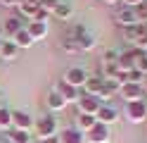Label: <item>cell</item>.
<instances>
[{"instance_id":"1","label":"cell","mask_w":147,"mask_h":143,"mask_svg":"<svg viewBox=\"0 0 147 143\" xmlns=\"http://www.w3.org/2000/svg\"><path fill=\"white\" fill-rule=\"evenodd\" d=\"M126 117H128V122H131V124H142V122H147V100L128 103Z\"/></svg>"},{"instance_id":"2","label":"cell","mask_w":147,"mask_h":143,"mask_svg":"<svg viewBox=\"0 0 147 143\" xmlns=\"http://www.w3.org/2000/svg\"><path fill=\"white\" fill-rule=\"evenodd\" d=\"M36 131H38V141H48L52 136H57V119L52 117H43L38 124H36Z\"/></svg>"},{"instance_id":"3","label":"cell","mask_w":147,"mask_h":143,"mask_svg":"<svg viewBox=\"0 0 147 143\" xmlns=\"http://www.w3.org/2000/svg\"><path fill=\"white\" fill-rule=\"evenodd\" d=\"M86 141H88V143H109V141H112L109 127H105V124L97 122L90 131H86Z\"/></svg>"},{"instance_id":"4","label":"cell","mask_w":147,"mask_h":143,"mask_svg":"<svg viewBox=\"0 0 147 143\" xmlns=\"http://www.w3.org/2000/svg\"><path fill=\"white\" fill-rule=\"evenodd\" d=\"M76 105H78V112H81V114H93V117H95L102 103H100L95 95H86V93H83V95H78Z\"/></svg>"},{"instance_id":"5","label":"cell","mask_w":147,"mask_h":143,"mask_svg":"<svg viewBox=\"0 0 147 143\" xmlns=\"http://www.w3.org/2000/svg\"><path fill=\"white\" fill-rule=\"evenodd\" d=\"M88 79V74L83 67H71V69H67V74L62 76V81H67L69 86H74V88H83V83Z\"/></svg>"},{"instance_id":"6","label":"cell","mask_w":147,"mask_h":143,"mask_svg":"<svg viewBox=\"0 0 147 143\" xmlns=\"http://www.w3.org/2000/svg\"><path fill=\"white\" fill-rule=\"evenodd\" d=\"M12 129H17V131H31L33 129L31 114L22 112V110H12Z\"/></svg>"},{"instance_id":"7","label":"cell","mask_w":147,"mask_h":143,"mask_svg":"<svg viewBox=\"0 0 147 143\" xmlns=\"http://www.w3.org/2000/svg\"><path fill=\"white\" fill-rule=\"evenodd\" d=\"M119 98H123L126 103L145 100L142 98V86H138V83H123L121 88H119Z\"/></svg>"},{"instance_id":"8","label":"cell","mask_w":147,"mask_h":143,"mask_svg":"<svg viewBox=\"0 0 147 143\" xmlns=\"http://www.w3.org/2000/svg\"><path fill=\"white\" fill-rule=\"evenodd\" d=\"M114 22L119 26H123V29L133 26V24H140V22H138V17H135V10H131V7H119L116 14H114Z\"/></svg>"},{"instance_id":"9","label":"cell","mask_w":147,"mask_h":143,"mask_svg":"<svg viewBox=\"0 0 147 143\" xmlns=\"http://www.w3.org/2000/svg\"><path fill=\"white\" fill-rule=\"evenodd\" d=\"M95 119L100 124H105V127H109V124L119 122V110L114 107V105H100V110L95 114Z\"/></svg>"},{"instance_id":"10","label":"cell","mask_w":147,"mask_h":143,"mask_svg":"<svg viewBox=\"0 0 147 143\" xmlns=\"http://www.w3.org/2000/svg\"><path fill=\"white\" fill-rule=\"evenodd\" d=\"M57 141H59V143H86V133L78 131L76 127H71V129L59 131V133H57Z\"/></svg>"},{"instance_id":"11","label":"cell","mask_w":147,"mask_h":143,"mask_svg":"<svg viewBox=\"0 0 147 143\" xmlns=\"http://www.w3.org/2000/svg\"><path fill=\"white\" fill-rule=\"evenodd\" d=\"M17 10H19V14L26 17L31 22V19L38 14V10H40V3L38 0H19V5H17Z\"/></svg>"},{"instance_id":"12","label":"cell","mask_w":147,"mask_h":143,"mask_svg":"<svg viewBox=\"0 0 147 143\" xmlns=\"http://www.w3.org/2000/svg\"><path fill=\"white\" fill-rule=\"evenodd\" d=\"M102 86H105V76L102 74H95V76H88V79H86L83 91H86V95H95V98H97V93L102 91Z\"/></svg>"},{"instance_id":"13","label":"cell","mask_w":147,"mask_h":143,"mask_svg":"<svg viewBox=\"0 0 147 143\" xmlns=\"http://www.w3.org/2000/svg\"><path fill=\"white\" fill-rule=\"evenodd\" d=\"M24 29L29 31V36L33 38V41H40V38H45V36H48V31H50L45 22H29Z\"/></svg>"},{"instance_id":"14","label":"cell","mask_w":147,"mask_h":143,"mask_svg":"<svg viewBox=\"0 0 147 143\" xmlns=\"http://www.w3.org/2000/svg\"><path fill=\"white\" fill-rule=\"evenodd\" d=\"M22 29H24L22 17H7V19H3V34H7V38H12L14 34H19Z\"/></svg>"},{"instance_id":"15","label":"cell","mask_w":147,"mask_h":143,"mask_svg":"<svg viewBox=\"0 0 147 143\" xmlns=\"http://www.w3.org/2000/svg\"><path fill=\"white\" fill-rule=\"evenodd\" d=\"M55 91H57V93H59V95H62V98L67 100V103H76V100H78V88H74V86H69L67 81H59Z\"/></svg>"},{"instance_id":"16","label":"cell","mask_w":147,"mask_h":143,"mask_svg":"<svg viewBox=\"0 0 147 143\" xmlns=\"http://www.w3.org/2000/svg\"><path fill=\"white\" fill-rule=\"evenodd\" d=\"M45 103H48V110H52V112H62L64 107H67V100H64L57 91H50L48 98H45Z\"/></svg>"},{"instance_id":"17","label":"cell","mask_w":147,"mask_h":143,"mask_svg":"<svg viewBox=\"0 0 147 143\" xmlns=\"http://www.w3.org/2000/svg\"><path fill=\"white\" fill-rule=\"evenodd\" d=\"M10 41H12V43H14L17 48H31V45L36 43V41H33V38L29 36V31H26V29H22V31H19V34H14V36L10 38Z\"/></svg>"},{"instance_id":"18","label":"cell","mask_w":147,"mask_h":143,"mask_svg":"<svg viewBox=\"0 0 147 143\" xmlns=\"http://www.w3.org/2000/svg\"><path fill=\"white\" fill-rule=\"evenodd\" d=\"M116 67H119V74H128V72L135 69V62H133V57L128 55V53H123V55H119Z\"/></svg>"},{"instance_id":"19","label":"cell","mask_w":147,"mask_h":143,"mask_svg":"<svg viewBox=\"0 0 147 143\" xmlns=\"http://www.w3.org/2000/svg\"><path fill=\"white\" fill-rule=\"evenodd\" d=\"M95 124H97V119L93 117V114H78V119H76V129L86 133V131H90V129H93Z\"/></svg>"},{"instance_id":"20","label":"cell","mask_w":147,"mask_h":143,"mask_svg":"<svg viewBox=\"0 0 147 143\" xmlns=\"http://www.w3.org/2000/svg\"><path fill=\"white\" fill-rule=\"evenodd\" d=\"M71 5L69 3H64V0H59V5L52 10V17H57V19H62V22H67V19H71Z\"/></svg>"},{"instance_id":"21","label":"cell","mask_w":147,"mask_h":143,"mask_svg":"<svg viewBox=\"0 0 147 143\" xmlns=\"http://www.w3.org/2000/svg\"><path fill=\"white\" fill-rule=\"evenodd\" d=\"M17 50H19V48H17L10 38H3V45H0V55L5 57V60H14L17 57Z\"/></svg>"},{"instance_id":"22","label":"cell","mask_w":147,"mask_h":143,"mask_svg":"<svg viewBox=\"0 0 147 143\" xmlns=\"http://www.w3.org/2000/svg\"><path fill=\"white\" fill-rule=\"evenodd\" d=\"M7 141H10V143H31V133L29 131L10 129V131H7Z\"/></svg>"},{"instance_id":"23","label":"cell","mask_w":147,"mask_h":143,"mask_svg":"<svg viewBox=\"0 0 147 143\" xmlns=\"http://www.w3.org/2000/svg\"><path fill=\"white\" fill-rule=\"evenodd\" d=\"M10 131L12 129V110L7 107H0V131Z\"/></svg>"},{"instance_id":"24","label":"cell","mask_w":147,"mask_h":143,"mask_svg":"<svg viewBox=\"0 0 147 143\" xmlns=\"http://www.w3.org/2000/svg\"><path fill=\"white\" fill-rule=\"evenodd\" d=\"M76 41H78V48H81V50H93V48H95V36L93 34H83V36H81V38H76Z\"/></svg>"},{"instance_id":"25","label":"cell","mask_w":147,"mask_h":143,"mask_svg":"<svg viewBox=\"0 0 147 143\" xmlns=\"http://www.w3.org/2000/svg\"><path fill=\"white\" fill-rule=\"evenodd\" d=\"M140 34H145V26H142V24H133V26H128V29H126V41H128V43H135Z\"/></svg>"},{"instance_id":"26","label":"cell","mask_w":147,"mask_h":143,"mask_svg":"<svg viewBox=\"0 0 147 143\" xmlns=\"http://www.w3.org/2000/svg\"><path fill=\"white\" fill-rule=\"evenodd\" d=\"M62 50L64 53H81L78 41H76V38H71V36H64L62 38Z\"/></svg>"},{"instance_id":"27","label":"cell","mask_w":147,"mask_h":143,"mask_svg":"<svg viewBox=\"0 0 147 143\" xmlns=\"http://www.w3.org/2000/svg\"><path fill=\"white\" fill-rule=\"evenodd\" d=\"M142 79H145V74L138 69V67H135L133 72H128V83H138V86H140V83H142Z\"/></svg>"},{"instance_id":"28","label":"cell","mask_w":147,"mask_h":143,"mask_svg":"<svg viewBox=\"0 0 147 143\" xmlns=\"http://www.w3.org/2000/svg\"><path fill=\"white\" fill-rule=\"evenodd\" d=\"M59 5V0H40V10H45V12L52 14V10Z\"/></svg>"},{"instance_id":"29","label":"cell","mask_w":147,"mask_h":143,"mask_svg":"<svg viewBox=\"0 0 147 143\" xmlns=\"http://www.w3.org/2000/svg\"><path fill=\"white\" fill-rule=\"evenodd\" d=\"M135 48H140V50H145V53H147V31L138 36V41H135Z\"/></svg>"},{"instance_id":"30","label":"cell","mask_w":147,"mask_h":143,"mask_svg":"<svg viewBox=\"0 0 147 143\" xmlns=\"http://www.w3.org/2000/svg\"><path fill=\"white\" fill-rule=\"evenodd\" d=\"M102 60H105V62H116V60H119V53L109 48V50H105V57H102Z\"/></svg>"},{"instance_id":"31","label":"cell","mask_w":147,"mask_h":143,"mask_svg":"<svg viewBox=\"0 0 147 143\" xmlns=\"http://www.w3.org/2000/svg\"><path fill=\"white\" fill-rule=\"evenodd\" d=\"M123 3V7H131V10H135V7H140L145 0H121Z\"/></svg>"},{"instance_id":"32","label":"cell","mask_w":147,"mask_h":143,"mask_svg":"<svg viewBox=\"0 0 147 143\" xmlns=\"http://www.w3.org/2000/svg\"><path fill=\"white\" fill-rule=\"evenodd\" d=\"M140 86H142V95H147V74H145V79H142Z\"/></svg>"},{"instance_id":"33","label":"cell","mask_w":147,"mask_h":143,"mask_svg":"<svg viewBox=\"0 0 147 143\" xmlns=\"http://www.w3.org/2000/svg\"><path fill=\"white\" fill-rule=\"evenodd\" d=\"M43 143H59V141H57V136H52V138H48V141H43Z\"/></svg>"},{"instance_id":"34","label":"cell","mask_w":147,"mask_h":143,"mask_svg":"<svg viewBox=\"0 0 147 143\" xmlns=\"http://www.w3.org/2000/svg\"><path fill=\"white\" fill-rule=\"evenodd\" d=\"M107 5H116V3H121V0H105Z\"/></svg>"},{"instance_id":"35","label":"cell","mask_w":147,"mask_h":143,"mask_svg":"<svg viewBox=\"0 0 147 143\" xmlns=\"http://www.w3.org/2000/svg\"><path fill=\"white\" fill-rule=\"evenodd\" d=\"M0 107H5V98H3V91H0Z\"/></svg>"},{"instance_id":"36","label":"cell","mask_w":147,"mask_h":143,"mask_svg":"<svg viewBox=\"0 0 147 143\" xmlns=\"http://www.w3.org/2000/svg\"><path fill=\"white\" fill-rule=\"evenodd\" d=\"M0 143H10V141H7V136H0Z\"/></svg>"},{"instance_id":"37","label":"cell","mask_w":147,"mask_h":143,"mask_svg":"<svg viewBox=\"0 0 147 143\" xmlns=\"http://www.w3.org/2000/svg\"><path fill=\"white\" fill-rule=\"evenodd\" d=\"M31 143H43V141H38V138H36V141H31Z\"/></svg>"},{"instance_id":"38","label":"cell","mask_w":147,"mask_h":143,"mask_svg":"<svg viewBox=\"0 0 147 143\" xmlns=\"http://www.w3.org/2000/svg\"><path fill=\"white\" fill-rule=\"evenodd\" d=\"M0 34H3V22H0Z\"/></svg>"},{"instance_id":"39","label":"cell","mask_w":147,"mask_h":143,"mask_svg":"<svg viewBox=\"0 0 147 143\" xmlns=\"http://www.w3.org/2000/svg\"><path fill=\"white\" fill-rule=\"evenodd\" d=\"M0 45H3V36H0Z\"/></svg>"}]
</instances>
